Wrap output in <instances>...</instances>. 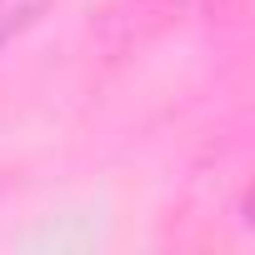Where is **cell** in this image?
Instances as JSON below:
<instances>
[{"instance_id":"cell-1","label":"cell","mask_w":255,"mask_h":255,"mask_svg":"<svg viewBox=\"0 0 255 255\" xmlns=\"http://www.w3.org/2000/svg\"><path fill=\"white\" fill-rule=\"evenodd\" d=\"M50 5L55 0H0V50H5L10 40H20L30 25H40Z\"/></svg>"}]
</instances>
